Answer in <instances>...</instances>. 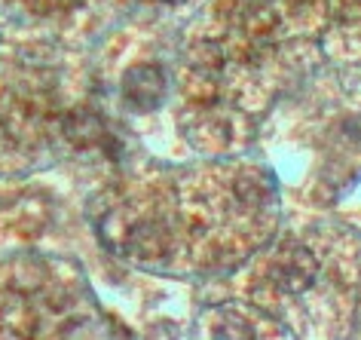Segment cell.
Here are the masks:
<instances>
[{
    "instance_id": "4",
    "label": "cell",
    "mask_w": 361,
    "mask_h": 340,
    "mask_svg": "<svg viewBox=\"0 0 361 340\" xmlns=\"http://www.w3.org/2000/svg\"><path fill=\"white\" fill-rule=\"evenodd\" d=\"M126 248L135 257H157L166 252V239H162V230L157 224H135L126 230Z\"/></svg>"
},
{
    "instance_id": "1",
    "label": "cell",
    "mask_w": 361,
    "mask_h": 340,
    "mask_svg": "<svg viewBox=\"0 0 361 340\" xmlns=\"http://www.w3.org/2000/svg\"><path fill=\"white\" fill-rule=\"evenodd\" d=\"M162 98H166V74L159 65H135L123 74V102L132 111H157Z\"/></svg>"
},
{
    "instance_id": "5",
    "label": "cell",
    "mask_w": 361,
    "mask_h": 340,
    "mask_svg": "<svg viewBox=\"0 0 361 340\" xmlns=\"http://www.w3.org/2000/svg\"><path fill=\"white\" fill-rule=\"evenodd\" d=\"M159 4H175V0H159Z\"/></svg>"
},
{
    "instance_id": "3",
    "label": "cell",
    "mask_w": 361,
    "mask_h": 340,
    "mask_svg": "<svg viewBox=\"0 0 361 340\" xmlns=\"http://www.w3.org/2000/svg\"><path fill=\"white\" fill-rule=\"evenodd\" d=\"M68 138L77 147H95V145H107V126L95 111H74L68 117Z\"/></svg>"
},
{
    "instance_id": "2",
    "label": "cell",
    "mask_w": 361,
    "mask_h": 340,
    "mask_svg": "<svg viewBox=\"0 0 361 340\" xmlns=\"http://www.w3.org/2000/svg\"><path fill=\"white\" fill-rule=\"evenodd\" d=\"M315 270H319L315 257L306 252L303 245L282 248V252L276 255L273 267H269V282L285 294H300L315 282Z\"/></svg>"
}]
</instances>
